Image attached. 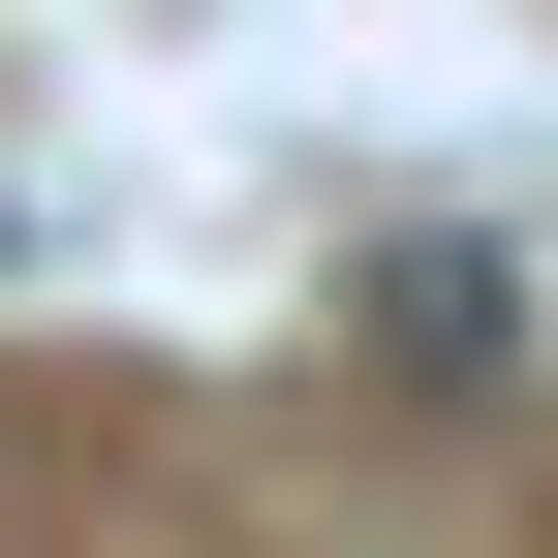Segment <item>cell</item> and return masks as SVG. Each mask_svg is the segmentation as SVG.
<instances>
[{
  "mask_svg": "<svg viewBox=\"0 0 558 558\" xmlns=\"http://www.w3.org/2000/svg\"><path fill=\"white\" fill-rule=\"evenodd\" d=\"M373 373L497 403V373H527V279H497V248H373Z\"/></svg>",
  "mask_w": 558,
  "mask_h": 558,
  "instance_id": "6da1fadb",
  "label": "cell"
}]
</instances>
